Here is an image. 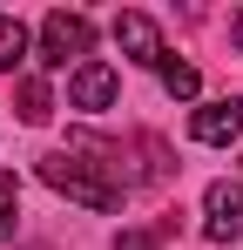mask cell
Returning <instances> with one entry per match:
<instances>
[{
  "instance_id": "7c38bea8",
  "label": "cell",
  "mask_w": 243,
  "mask_h": 250,
  "mask_svg": "<svg viewBox=\"0 0 243 250\" xmlns=\"http://www.w3.org/2000/svg\"><path fill=\"white\" fill-rule=\"evenodd\" d=\"M230 34H237V47H243V14H237V21H230Z\"/></svg>"
},
{
  "instance_id": "9c48e42d",
  "label": "cell",
  "mask_w": 243,
  "mask_h": 250,
  "mask_svg": "<svg viewBox=\"0 0 243 250\" xmlns=\"http://www.w3.org/2000/svg\"><path fill=\"white\" fill-rule=\"evenodd\" d=\"M14 216H20V183L0 176V244H14Z\"/></svg>"
},
{
  "instance_id": "277c9868",
  "label": "cell",
  "mask_w": 243,
  "mask_h": 250,
  "mask_svg": "<svg viewBox=\"0 0 243 250\" xmlns=\"http://www.w3.org/2000/svg\"><path fill=\"white\" fill-rule=\"evenodd\" d=\"M115 41L128 47V61H142V68H162L169 54H162V34L149 14H115Z\"/></svg>"
},
{
  "instance_id": "30bf717a",
  "label": "cell",
  "mask_w": 243,
  "mask_h": 250,
  "mask_svg": "<svg viewBox=\"0 0 243 250\" xmlns=\"http://www.w3.org/2000/svg\"><path fill=\"white\" fill-rule=\"evenodd\" d=\"M162 88L189 102V95H196V68H189V61H162Z\"/></svg>"
},
{
  "instance_id": "8fae6325",
  "label": "cell",
  "mask_w": 243,
  "mask_h": 250,
  "mask_svg": "<svg viewBox=\"0 0 243 250\" xmlns=\"http://www.w3.org/2000/svg\"><path fill=\"white\" fill-rule=\"evenodd\" d=\"M115 250H156V230H122Z\"/></svg>"
},
{
  "instance_id": "7a4b0ae2",
  "label": "cell",
  "mask_w": 243,
  "mask_h": 250,
  "mask_svg": "<svg viewBox=\"0 0 243 250\" xmlns=\"http://www.w3.org/2000/svg\"><path fill=\"white\" fill-rule=\"evenodd\" d=\"M88 47H95V21H88V14H47V21H40V61H47V68H68Z\"/></svg>"
},
{
  "instance_id": "6da1fadb",
  "label": "cell",
  "mask_w": 243,
  "mask_h": 250,
  "mask_svg": "<svg viewBox=\"0 0 243 250\" xmlns=\"http://www.w3.org/2000/svg\"><path fill=\"white\" fill-rule=\"evenodd\" d=\"M95 163H81L75 149H54V156H40V183L47 189H61L68 203H81V209H122V183H101V176H88Z\"/></svg>"
},
{
  "instance_id": "5b68a950",
  "label": "cell",
  "mask_w": 243,
  "mask_h": 250,
  "mask_svg": "<svg viewBox=\"0 0 243 250\" xmlns=\"http://www.w3.org/2000/svg\"><path fill=\"white\" fill-rule=\"evenodd\" d=\"M68 102H75V108H108V102H115V68H108V61H81L75 82H68Z\"/></svg>"
},
{
  "instance_id": "ba28073f",
  "label": "cell",
  "mask_w": 243,
  "mask_h": 250,
  "mask_svg": "<svg viewBox=\"0 0 243 250\" xmlns=\"http://www.w3.org/2000/svg\"><path fill=\"white\" fill-rule=\"evenodd\" d=\"M47 108H54L47 82H20V122H47Z\"/></svg>"
},
{
  "instance_id": "8992f818",
  "label": "cell",
  "mask_w": 243,
  "mask_h": 250,
  "mask_svg": "<svg viewBox=\"0 0 243 250\" xmlns=\"http://www.w3.org/2000/svg\"><path fill=\"white\" fill-rule=\"evenodd\" d=\"M189 135H196V142H237L243 135V102H209V108H196V115H189Z\"/></svg>"
},
{
  "instance_id": "52a82bcc",
  "label": "cell",
  "mask_w": 243,
  "mask_h": 250,
  "mask_svg": "<svg viewBox=\"0 0 243 250\" xmlns=\"http://www.w3.org/2000/svg\"><path fill=\"white\" fill-rule=\"evenodd\" d=\"M20 54H27V27H20L14 14H0V75H7Z\"/></svg>"
},
{
  "instance_id": "3957f363",
  "label": "cell",
  "mask_w": 243,
  "mask_h": 250,
  "mask_svg": "<svg viewBox=\"0 0 243 250\" xmlns=\"http://www.w3.org/2000/svg\"><path fill=\"white\" fill-rule=\"evenodd\" d=\"M202 230L216 237V244H230V237H243V183H209L202 189Z\"/></svg>"
}]
</instances>
